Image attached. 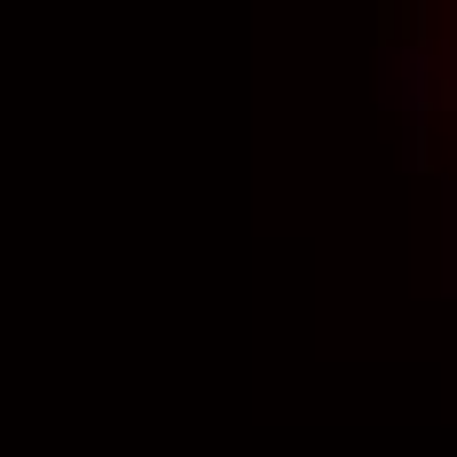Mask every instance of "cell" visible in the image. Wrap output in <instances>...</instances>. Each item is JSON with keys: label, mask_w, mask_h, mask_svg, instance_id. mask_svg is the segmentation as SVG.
Wrapping results in <instances>:
<instances>
[{"label": "cell", "mask_w": 457, "mask_h": 457, "mask_svg": "<svg viewBox=\"0 0 457 457\" xmlns=\"http://www.w3.org/2000/svg\"><path fill=\"white\" fill-rule=\"evenodd\" d=\"M434 47H442V79L457 95V0H434Z\"/></svg>", "instance_id": "1"}]
</instances>
